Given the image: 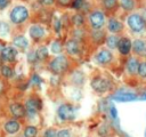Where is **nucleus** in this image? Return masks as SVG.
<instances>
[{
	"label": "nucleus",
	"instance_id": "f257e3e1",
	"mask_svg": "<svg viewBox=\"0 0 146 137\" xmlns=\"http://www.w3.org/2000/svg\"><path fill=\"white\" fill-rule=\"evenodd\" d=\"M127 25L133 33H143L146 31V18L138 13H130L127 16Z\"/></svg>",
	"mask_w": 146,
	"mask_h": 137
},
{
	"label": "nucleus",
	"instance_id": "f03ea898",
	"mask_svg": "<svg viewBox=\"0 0 146 137\" xmlns=\"http://www.w3.org/2000/svg\"><path fill=\"white\" fill-rule=\"evenodd\" d=\"M30 17V11L24 5H16L9 13V19L14 25H21L25 23Z\"/></svg>",
	"mask_w": 146,
	"mask_h": 137
},
{
	"label": "nucleus",
	"instance_id": "7ed1b4c3",
	"mask_svg": "<svg viewBox=\"0 0 146 137\" xmlns=\"http://www.w3.org/2000/svg\"><path fill=\"white\" fill-rule=\"evenodd\" d=\"M68 65H70V62H68L67 56L60 54V55H57L56 57H54L48 63V68L54 74H63L64 72L67 71Z\"/></svg>",
	"mask_w": 146,
	"mask_h": 137
},
{
	"label": "nucleus",
	"instance_id": "20e7f679",
	"mask_svg": "<svg viewBox=\"0 0 146 137\" xmlns=\"http://www.w3.org/2000/svg\"><path fill=\"white\" fill-rule=\"evenodd\" d=\"M88 23L92 30H102L105 26V15L99 9H92L88 15Z\"/></svg>",
	"mask_w": 146,
	"mask_h": 137
},
{
	"label": "nucleus",
	"instance_id": "39448f33",
	"mask_svg": "<svg viewBox=\"0 0 146 137\" xmlns=\"http://www.w3.org/2000/svg\"><path fill=\"white\" fill-rule=\"evenodd\" d=\"M90 84H91V88L95 91L102 92V94L103 92H107L112 87L111 80L108 78H106V76H95L91 80Z\"/></svg>",
	"mask_w": 146,
	"mask_h": 137
},
{
	"label": "nucleus",
	"instance_id": "423d86ee",
	"mask_svg": "<svg viewBox=\"0 0 146 137\" xmlns=\"http://www.w3.org/2000/svg\"><path fill=\"white\" fill-rule=\"evenodd\" d=\"M57 115L63 121H70L75 118V111L70 104H62L57 108Z\"/></svg>",
	"mask_w": 146,
	"mask_h": 137
},
{
	"label": "nucleus",
	"instance_id": "0eeeda50",
	"mask_svg": "<svg viewBox=\"0 0 146 137\" xmlns=\"http://www.w3.org/2000/svg\"><path fill=\"white\" fill-rule=\"evenodd\" d=\"M81 48H82L81 47V41H79V40H76L74 38L67 39L65 41V43H64V49L66 50V53L68 55H72V56L80 54L81 53Z\"/></svg>",
	"mask_w": 146,
	"mask_h": 137
},
{
	"label": "nucleus",
	"instance_id": "6e6552de",
	"mask_svg": "<svg viewBox=\"0 0 146 137\" xmlns=\"http://www.w3.org/2000/svg\"><path fill=\"white\" fill-rule=\"evenodd\" d=\"M95 61L100 65H107L113 61V54L108 48L100 49L95 55Z\"/></svg>",
	"mask_w": 146,
	"mask_h": 137
},
{
	"label": "nucleus",
	"instance_id": "1a4fd4ad",
	"mask_svg": "<svg viewBox=\"0 0 146 137\" xmlns=\"http://www.w3.org/2000/svg\"><path fill=\"white\" fill-rule=\"evenodd\" d=\"M0 54H1V57H2V61L6 62V63H14L16 57H17V49L14 47V46H6L3 47L1 50H0Z\"/></svg>",
	"mask_w": 146,
	"mask_h": 137
},
{
	"label": "nucleus",
	"instance_id": "9d476101",
	"mask_svg": "<svg viewBox=\"0 0 146 137\" xmlns=\"http://www.w3.org/2000/svg\"><path fill=\"white\" fill-rule=\"evenodd\" d=\"M29 34L31 37V39L34 41V42H39L43 39L44 34H46V31H44V27L40 24H33L30 26L29 29Z\"/></svg>",
	"mask_w": 146,
	"mask_h": 137
},
{
	"label": "nucleus",
	"instance_id": "9b49d317",
	"mask_svg": "<svg viewBox=\"0 0 146 137\" xmlns=\"http://www.w3.org/2000/svg\"><path fill=\"white\" fill-rule=\"evenodd\" d=\"M41 107H42V103L36 97H31L25 102V108L29 115H35Z\"/></svg>",
	"mask_w": 146,
	"mask_h": 137
},
{
	"label": "nucleus",
	"instance_id": "f8f14e48",
	"mask_svg": "<svg viewBox=\"0 0 146 137\" xmlns=\"http://www.w3.org/2000/svg\"><path fill=\"white\" fill-rule=\"evenodd\" d=\"M9 112L14 116V119H16V120L17 119H22L27 114L25 105H23V104H21L18 102H14V103L9 104Z\"/></svg>",
	"mask_w": 146,
	"mask_h": 137
},
{
	"label": "nucleus",
	"instance_id": "ddd939ff",
	"mask_svg": "<svg viewBox=\"0 0 146 137\" xmlns=\"http://www.w3.org/2000/svg\"><path fill=\"white\" fill-rule=\"evenodd\" d=\"M107 31L111 34H119L123 30V24L116 18V17H110L106 23Z\"/></svg>",
	"mask_w": 146,
	"mask_h": 137
},
{
	"label": "nucleus",
	"instance_id": "4468645a",
	"mask_svg": "<svg viewBox=\"0 0 146 137\" xmlns=\"http://www.w3.org/2000/svg\"><path fill=\"white\" fill-rule=\"evenodd\" d=\"M131 51L136 56L146 57V40H144V39H135L132 41Z\"/></svg>",
	"mask_w": 146,
	"mask_h": 137
},
{
	"label": "nucleus",
	"instance_id": "2eb2a0df",
	"mask_svg": "<svg viewBox=\"0 0 146 137\" xmlns=\"http://www.w3.org/2000/svg\"><path fill=\"white\" fill-rule=\"evenodd\" d=\"M131 48H132V42L131 40L128 38V37H121L120 40H119V43H117V50L121 55H128L130 54L131 51Z\"/></svg>",
	"mask_w": 146,
	"mask_h": 137
},
{
	"label": "nucleus",
	"instance_id": "dca6fc26",
	"mask_svg": "<svg viewBox=\"0 0 146 137\" xmlns=\"http://www.w3.org/2000/svg\"><path fill=\"white\" fill-rule=\"evenodd\" d=\"M139 64H140V62L138 61V58H137L136 56L129 57V58L127 59V63H125L127 72H128L130 75H136V74H138Z\"/></svg>",
	"mask_w": 146,
	"mask_h": 137
},
{
	"label": "nucleus",
	"instance_id": "f3484780",
	"mask_svg": "<svg viewBox=\"0 0 146 137\" xmlns=\"http://www.w3.org/2000/svg\"><path fill=\"white\" fill-rule=\"evenodd\" d=\"M3 129L7 134L9 135H15L21 129V124L16 119H10L8 121H6V123L3 124Z\"/></svg>",
	"mask_w": 146,
	"mask_h": 137
},
{
	"label": "nucleus",
	"instance_id": "a211bd4d",
	"mask_svg": "<svg viewBox=\"0 0 146 137\" xmlns=\"http://www.w3.org/2000/svg\"><path fill=\"white\" fill-rule=\"evenodd\" d=\"M138 96L135 92H129V91H124V92L116 94L113 96V99L117 102H132V100H136Z\"/></svg>",
	"mask_w": 146,
	"mask_h": 137
},
{
	"label": "nucleus",
	"instance_id": "6ab92c4d",
	"mask_svg": "<svg viewBox=\"0 0 146 137\" xmlns=\"http://www.w3.org/2000/svg\"><path fill=\"white\" fill-rule=\"evenodd\" d=\"M71 22L75 26V29H81L86 24V18H84L83 14H81L80 11H78V13H75V14H73L71 16Z\"/></svg>",
	"mask_w": 146,
	"mask_h": 137
},
{
	"label": "nucleus",
	"instance_id": "aec40b11",
	"mask_svg": "<svg viewBox=\"0 0 146 137\" xmlns=\"http://www.w3.org/2000/svg\"><path fill=\"white\" fill-rule=\"evenodd\" d=\"M106 33L102 30H91L90 32V39L96 42V43H102V42H105V39H106Z\"/></svg>",
	"mask_w": 146,
	"mask_h": 137
},
{
	"label": "nucleus",
	"instance_id": "412c9836",
	"mask_svg": "<svg viewBox=\"0 0 146 137\" xmlns=\"http://www.w3.org/2000/svg\"><path fill=\"white\" fill-rule=\"evenodd\" d=\"M13 46L15 48H19V49H26L29 46V41L24 35H15L13 38Z\"/></svg>",
	"mask_w": 146,
	"mask_h": 137
},
{
	"label": "nucleus",
	"instance_id": "4be33fe9",
	"mask_svg": "<svg viewBox=\"0 0 146 137\" xmlns=\"http://www.w3.org/2000/svg\"><path fill=\"white\" fill-rule=\"evenodd\" d=\"M120 38L117 37V34H108L105 39V43L108 47V49H115L117 48V43H119Z\"/></svg>",
	"mask_w": 146,
	"mask_h": 137
},
{
	"label": "nucleus",
	"instance_id": "5701e85b",
	"mask_svg": "<svg viewBox=\"0 0 146 137\" xmlns=\"http://www.w3.org/2000/svg\"><path fill=\"white\" fill-rule=\"evenodd\" d=\"M119 5H120V1L119 0H102V6L107 11L115 10Z\"/></svg>",
	"mask_w": 146,
	"mask_h": 137
},
{
	"label": "nucleus",
	"instance_id": "b1692460",
	"mask_svg": "<svg viewBox=\"0 0 146 137\" xmlns=\"http://www.w3.org/2000/svg\"><path fill=\"white\" fill-rule=\"evenodd\" d=\"M120 6L124 11H132L136 8V0H120Z\"/></svg>",
	"mask_w": 146,
	"mask_h": 137
},
{
	"label": "nucleus",
	"instance_id": "393cba45",
	"mask_svg": "<svg viewBox=\"0 0 146 137\" xmlns=\"http://www.w3.org/2000/svg\"><path fill=\"white\" fill-rule=\"evenodd\" d=\"M0 74H1L5 79H11V78L14 76L15 72H14V70H13L9 65L3 64L2 66H0Z\"/></svg>",
	"mask_w": 146,
	"mask_h": 137
},
{
	"label": "nucleus",
	"instance_id": "a878e982",
	"mask_svg": "<svg viewBox=\"0 0 146 137\" xmlns=\"http://www.w3.org/2000/svg\"><path fill=\"white\" fill-rule=\"evenodd\" d=\"M35 55L38 61H44L46 58H48L49 56V50L47 49L46 46H40L36 50H35Z\"/></svg>",
	"mask_w": 146,
	"mask_h": 137
},
{
	"label": "nucleus",
	"instance_id": "bb28decb",
	"mask_svg": "<svg viewBox=\"0 0 146 137\" xmlns=\"http://www.w3.org/2000/svg\"><path fill=\"white\" fill-rule=\"evenodd\" d=\"M64 49V45L59 41V40H54L50 45V51L52 54H57V55H60V53L63 51Z\"/></svg>",
	"mask_w": 146,
	"mask_h": 137
},
{
	"label": "nucleus",
	"instance_id": "cd10ccee",
	"mask_svg": "<svg viewBox=\"0 0 146 137\" xmlns=\"http://www.w3.org/2000/svg\"><path fill=\"white\" fill-rule=\"evenodd\" d=\"M36 135H38L36 127L30 124V126H26L24 128V131H23V136L24 137H36Z\"/></svg>",
	"mask_w": 146,
	"mask_h": 137
},
{
	"label": "nucleus",
	"instance_id": "c85d7f7f",
	"mask_svg": "<svg viewBox=\"0 0 146 137\" xmlns=\"http://www.w3.org/2000/svg\"><path fill=\"white\" fill-rule=\"evenodd\" d=\"M138 75L141 79H146V61H141L138 68Z\"/></svg>",
	"mask_w": 146,
	"mask_h": 137
},
{
	"label": "nucleus",
	"instance_id": "c756f323",
	"mask_svg": "<svg viewBox=\"0 0 146 137\" xmlns=\"http://www.w3.org/2000/svg\"><path fill=\"white\" fill-rule=\"evenodd\" d=\"M52 27H54V31H55L57 34L60 33V30H62V19L55 17V18H54V22H52Z\"/></svg>",
	"mask_w": 146,
	"mask_h": 137
},
{
	"label": "nucleus",
	"instance_id": "7c9ffc66",
	"mask_svg": "<svg viewBox=\"0 0 146 137\" xmlns=\"http://www.w3.org/2000/svg\"><path fill=\"white\" fill-rule=\"evenodd\" d=\"M84 0H73V2H72V8H74V9H76L78 11L79 10H81L82 9V7L84 6Z\"/></svg>",
	"mask_w": 146,
	"mask_h": 137
},
{
	"label": "nucleus",
	"instance_id": "2f4dec72",
	"mask_svg": "<svg viewBox=\"0 0 146 137\" xmlns=\"http://www.w3.org/2000/svg\"><path fill=\"white\" fill-rule=\"evenodd\" d=\"M73 0H56V3L62 8H67L72 6Z\"/></svg>",
	"mask_w": 146,
	"mask_h": 137
},
{
	"label": "nucleus",
	"instance_id": "473e14b6",
	"mask_svg": "<svg viewBox=\"0 0 146 137\" xmlns=\"http://www.w3.org/2000/svg\"><path fill=\"white\" fill-rule=\"evenodd\" d=\"M43 137H57V131L54 128H48L43 132Z\"/></svg>",
	"mask_w": 146,
	"mask_h": 137
},
{
	"label": "nucleus",
	"instance_id": "72a5a7b5",
	"mask_svg": "<svg viewBox=\"0 0 146 137\" xmlns=\"http://www.w3.org/2000/svg\"><path fill=\"white\" fill-rule=\"evenodd\" d=\"M39 3L42 6V7H51L54 3H56V0H39Z\"/></svg>",
	"mask_w": 146,
	"mask_h": 137
},
{
	"label": "nucleus",
	"instance_id": "f704fd0d",
	"mask_svg": "<svg viewBox=\"0 0 146 137\" xmlns=\"http://www.w3.org/2000/svg\"><path fill=\"white\" fill-rule=\"evenodd\" d=\"M57 137H71V131L68 129H62L57 131Z\"/></svg>",
	"mask_w": 146,
	"mask_h": 137
},
{
	"label": "nucleus",
	"instance_id": "c9c22d12",
	"mask_svg": "<svg viewBox=\"0 0 146 137\" xmlns=\"http://www.w3.org/2000/svg\"><path fill=\"white\" fill-rule=\"evenodd\" d=\"M10 3V0H0V10H5Z\"/></svg>",
	"mask_w": 146,
	"mask_h": 137
},
{
	"label": "nucleus",
	"instance_id": "e433bc0d",
	"mask_svg": "<svg viewBox=\"0 0 146 137\" xmlns=\"http://www.w3.org/2000/svg\"><path fill=\"white\" fill-rule=\"evenodd\" d=\"M27 57H29V62H32V63H34V62H36V61H38V58H36V55H35V50H34V51H32V53H30Z\"/></svg>",
	"mask_w": 146,
	"mask_h": 137
},
{
	"label": "nucleus",
	"instance_id": "4c0bfd02",
	"mask_svg": "<svg viewBox=\"0 0 146 137\" xmlns=\"http://www.w3.org/2000/svg\"><path fill=\"white\" fill-rule=\"evenodd\" d=\"M110 111H111V115H112V118L116 119V118H117V112H116V108H115V106H114V105H111Z\"/></svg>",
	"mask_w": 146,
	"mask_h": 137
},
{
	"label": "nucleus",
	"instance_id": "58836bf2",
	"mask_svg": "<svg viewBox=\"0 0 146 137\" xmlns=\"http://www.w3.org/2000/svg\"><path fill=\"white\" fill-rule=\"evenodd\" d=\"M31 81H32V83H34V84H39V83L41 82L40 78H39L36 74H33V75H32V79H31Z\"/></svg>",
	"mask_w": 146,
	"mask_h": 137
},
{
	"label": "nucleus",
	"instance_id": "ea45409f",
	"mask_svg": "<svg viewBox=\"0 0 146 137\" xmlns=\"http://www.w3.org/2000/svg\"><path fill=\"white\" fill-rule=\"evenodd\" d=\"M139 99H141V100H146V92H143V94L139 96Z\"/></svg>",
	"mask_w": 146,
	"mask_h": 137
},
{
	"label": "nucleus",
	"instance_id": "a19ab883",
	"mask_svg": "<svg viewBox=\"0 0 146 137\" xmlns=\"http://www.w3.org/2000/svg\"><path fill=\"white\" fill-rule=\"evenodd\" d=\"M3 65V61H2V57H1V54H0V66Z\"/></svg>",
	"mask_w": 146,
	"mask_h": 137
}]
</instances>
